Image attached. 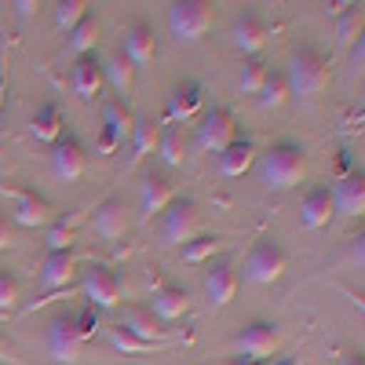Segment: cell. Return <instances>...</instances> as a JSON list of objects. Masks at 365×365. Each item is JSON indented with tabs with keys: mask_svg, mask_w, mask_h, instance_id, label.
<instances>
[{
	"mask_svg": "<svg viewBox=\"0 0 365 365\" xmlns=\"http://www.w3.org/2000/svg\"><path fill=\"white\" fill-rule=\"evenodd\" d=\"M259 179L267 190H292L307 179V150L299 143H270L259 154Z\"/></svg>",
	"mask_w": 365,
	"mask_h": 365,
	"instance_id": "obj_1",
	"label": "cell"
},
{
	"mask_svg": "<svg viewBox=\"0 0 365 365\" xmlns=\"http://www.w3.org/2000/svg\"><path fill=\"white\" fill-rule=\"evenodd\" d=\"M285 81H289V91L296 99H318L329 84V58L322 55V48H314V44L292 48Z\"/></svg>",
	"mask_w": 365,
	"mask_h": 365,
	"instance_id": "obj_2",
	"label": "cell"
},
{
	"mask_svg": "<svg viewBox=\"0 0 365 365\" xmlns=\"http://www.w3.org/2000/svg\"><path fill=\"white\" fill-rule=\"evenodd\" d=\"M212 22H216V8L208 0H175V4H168V29L179 44L201 41L212 29Z\"/></svg>",
	"mask_w": 365,
	"mask_h": 365,
	"instance_id": "obj_3",
	"label": "cell"
},
{
	"mask_svg": "<svg viewBox=\"0 0 365 365\" xmlns=\"http://www.w3.org/2000/svg\"><path fill=\"white\" fill-rule=\"evenodd\" d=\"M285 267H289V256H285V249L274 237H259L256 245L249 249V256H245V274H249V282H256V285L282 282Z\"/></svg>",
	"mask_w": 365,
	"mask_h": 365,
	"instance_id": "obj_4",
	"label": "cell"
},
{
	"mask_svg": "<svg viewBox=\"0 0 365 365\" xmlns=\"http://www.w3.org/2000/svg\"><path fill=\"white\" fill-rule=\"evenodd\" d=\"M201 234V212L190 197H175L165 212H161V237L165 245H187Z\"/></svg>",
	"mask_w": 365,
	"mask_h": 365,
	"instance_id": "obj_5",
	"label": "cell"
},
{
	"mask_svg": "<svg viewBox=\"0 0 365 365\" xmlns=\"http://www.w3.org/2000/svg\"><path fill=\"white\" fill-rule=\"evenodd\" d=\"M81 292L88 299V307H96V311H117L120 307V278L106 263H96V267L84 270Z\"/></svg>",
	"mask_w": 365,
	"mask_h": 365,
	"instance_id": "obj_6",
	"label": "cell"
},
{
	"mask_svg": "<svg viewBox=\"0 0 365 365\" xmlns=\"http://www.w3.org/2000/svg\"><path fill=\"white\" fill-rule=\"evenodd\" d=\"M237 139V120L227 106H212L205 110L201 125H197V146L205 154H223V150Z\"/></svg>",
	"mask_w": 365,
	"mask_h": 365,
	"instance_id": "obj_7",
	"label": "cell"
},
{
	"mask_svg": "<svg viewBox=\"0 0 365 365\" xmlns=\"http://www.w3.org/2000/svg\"><path fill=\"white\" fill-rule=\"evenodd\" d=\"M278 347H282V329L267 318H252L237 332V351L249 361H267L270 354H278Z\"/></svg>",
	"mask_w": 365,
	"mask_h": 365,
	"instance_id": "obj_8",
	"label": "cell"
},
{
	"mask_svg": "<svg viewBox=\"0 0 365 365\" xmlns=\"http://www.w3.org/2000/svg\"><path fill=\"white\" fill-rule=\"evenodd\" d=\"M81 336H77V322L70 311H55L48 318V351L58 365H77L81 361Z\"/></svg>",
	"mask_w": 365,
	"mask_h": 365,
	"instance_id": "obj_9",
	"label": "cell"
},
{
	"mask_svg": "<svg viewBox=\"0 0 365 365\" xmlns=\"http://www.w3.org/2000/svg\"><path fill=\"white\" fill-rule=\"evenodd\" d=\"M237 285H241V278H237V267H234L230 256L208 259V267H205V296H208L212 307L216 311L230 307L234 296H237Z\"/></svg>",
	"mask_w": 365,
	"mask_h": 365,
	"instance_id": "obj_10",
	"label": "cell"
},
{
	"mask_svg": "<svg viewBox=\"0 0 365 365\" xmlns=\"http://www.w3.org/2000/svg\"><path fill=\"white\" fill-rule=\"evenodd\" d=\"M51 172L63 182H73L88 172V150L77 139V132H63L51 143Z\"/></svg>",
	"mask_w": 365,
	"mask_h": 365,
	"instance_id": "obj_11",
	"label": "cell"
},
{
	"mask_svg": "<svg viewBox=\"0 0 365 365\" xmlns=\"http://www.w3.org/2000/svg\"><path fill=\"white\" fill-rule=\"evenodd\" d=\"M120 311V329L132 332L135 340H146V344H158V347H168L172 344V332L158 322V314L143 307V303H125V307H117Z\"/></svg>",
	"mask_w": 365,
	"mask_h": 365,
	"instance_id": "obj_12",
	"label": "cell"
},
{
	"mask_svg": "<svg viewBox=\"0 0 365 365\" xmlns=\"http://www.w3.org/2000/svg\"><path fill=\"white\" fill-rule=\"evenodd\" d=\"M120 51L128 55V63L135 70H146L158 58V29H154V22L132 19L128 29H125V48H120Z\"/></svg>",
	"mask_w": 365,
	"mask_h": 365,
	"instance_id": "obj_13",
	"label": "cell"
},
{
	"mask_svg": "<svg viewBox=\"0 0 365 365\" xmlns=\"http://www.w3.org/2000/svg\"><path fill=\"white\" fill-rule=\"evenodd\" d=\"M175 201L172 179L165 172H146L139 182V220H154Z\"/></svg>",
	"mask_w": 365,
	"mask_h": 365,
	"instance_id": "obj_14",
	"label": "cell"
},
{
	"mask_svg": "<svg viewBox=\"0 0 365 365\" xmlns=\"http://www.w3.org/2000/svg\"><path fill=\"white\" fill-rule=\"evenodd\" d=\"M11 216H15L19 227H48V223H55V208L37 190H15Z\"/></svg>",
	"mask_w": 365,
	"mask_h": 365,
	"instance_id": "obj_15",
	"label": "cell"
},
{
	"mask_svg": "<svg viewBox=\"0 0 365 365\" xmlns=\"http://www.w3.org/2000/svg\"><path fill=\"white\" fill-rule=\"evenodd\" d=\"M329 194H332V208L336 212H344V216H361L365 212V172L354 168V172L340 175L336 187Z\"/></svg>",
	"mask_w": 365,
	"mask_h": 365,
	"instance_id": "obj_16",
	"label": "cell"
},
{
	"mask_svg": "<svg viewBox=\"0 0 365 365\" xmlns=\"http://www.w3.org/2000/svg\"><path fill=\"white\" fill-rule=\"evenodd\" d=\"M201 106H205V88L197 81H175L165 113H168L172 125H182V120H190Z\"/></svg>",
	"mask_w": 365,
	"mask_h": 365,
	"instance_id": "obj_17",
	"label": "cell"
},
{
	"mask_svg": "<svg viewBox=\"0 0 365 365\" xmlns=\"http://www.w3.org/2000/svg\"><path fill=\"white\" fill-rule=\"evenodd\" d=\"M103 84H106V81H103V63L96 58V51L81 55L77 63H73V70H70V88L77 91L84 103H91V99L103 96Z\"/></svg>",
	"mask_w": 365,
	"mask_h": 365,
	"instance_id": "obj_18",
	"label": "cell"
},
{
	"mask_svg": "<svg viewBox=\"0 0 365 365\" xmlns=\"http://www.w3.org/2000/svg\"><path fill=\"white\" fill-rule=\"evenodd\" d=\"M103 81H110V88L117 91V103L128 106L132 91H135V66L128 63V55L120 51V48L106 55V63H103Z\"/></svg>",
	"mask_w": 365,
	"mask_h": 365,
	"instance_id": "obj_19",
	"label": "cell"
},
{
	"mask_svg": "<svg viewBox=\"0 0 365 365\" xmlns=\"http://www.w3.org/2000/svg\"><path fill=\"white\" fill-rule=\"evenodd\" d=\"M267 37H270V29H267V22L256 11H241L237 22H234V29H230V41L245 55H259L263 44H267Z\"/></svg>",
	"mask_w": 365,
	"mask_h": 365,
	"instance_id": "obj_20",
	"label": "cell"
},
{
	"mask_svg": "<svg viewBox=\"0 0 365 365\" xmlns=\"http://www.w3.org/2000/svg\"><path fill=\"white\" fill-rule=\"evenodd\" d=\"M256 158H259V150H256V143L252 139H245V135H237L223 154H216V161H220V172L227 175V179H241L252 165H256Z\"/></svg>",
	"mask_w": 365,
	"mask_h": 365,
	"instance_id": "obj_21",
	"label": "cell"
},
{
	"mask_svg": "<svg viewBox=\"0 0 365 365\" xmlns=\"http://www.w3.org/2000/svg\"><path fill=\"white\" fill-rule=\"evenodd\" d=\"M158 314V322L165 325V322H175V318H182L190 311V296H187V289L182 285H172V282H161L158 289H154V307H150Z\"/></svg>",
	"mask_w": 365,
	"mask_h": 365,
	"instance_id": "obj_22",
	"label": "cell"
},
{
	"mask_svg": "<svg viewBox=\"0 0 365 365\" xmlns=\"http://www.w3.org/2000/svg\"><path fill=\"white\" fill-rule=\"evenodd\" d=\"M332 216H336V208H332L329 187L307 190V197H303V205H299V223L307 227V230H322V227H329Z\"/></svg>",
	"mask_w": 365,
	"mask_h": 365,
	"instance_id": "obj_23",
	"label": "cell"
},
{
	"mask_svg": "<svg viewBox=\"0 0 365 365\" xmlns=\"http://www.w3.org/2000/svg\"><path fill=\"white\" fill-rule=\"evenodd\" d=\"M73 270H77L73 252H48L44 263H41V289H44V292L66 289V285L73 282Z\"/></svg>",
	"mask_w": 365,
	"mask_h": 365,
	"instance_id": "obj_24",
	"label": "cell"
},
{
	"mask_svg": "<svg viewBox=\"0 0 365 365\" xmlns=\"http://www.w3.org/2000/svg\"><path fill=\"white\" fill-rule=\"evenodd\" d=\"M96 234L103 237V241H117L120 234H125V227H128V216H125V201L120 197H106L99 208H96Z\"/></svg>",
	"mask_w": 365,
	"mask_h": 365,
	"instance_id": "obj_25",
	"label": "cell"
},
{
	"mask_svg": "<svg viewBox=\"0 0 365 365\" xmlns=\"http://www.w3.org/2000/svg\"><path fill=\"white\" fill-rule=\"evenodd\" d=\"M29 132H34V139L37 143H55L58 135L66 132V117H63V110H58L55 103H44L37 113H34V120H29Z\"/></svg>",
	"mask_w": 365,
	"mask_h": 365,
	"instance_id": "obj_26",
	"label": "cell"
},
{
	"mask_svg": "<svg viewBox=\"0 0 365 365\" xmlns=\"http://www.w3.org/2000/svg\"><path fill=\"white\" fill-rule=\"evenodd\" d=\"M158 135H161V125L154 117L139 113L135 125H132V165H139L143 158H150L158 150Z\"/></svg>",
	"mask_w": 365,
	"mask_h": 365,
	"instance_id": "obj_27",
	"label": "cell"
},
{
	"mask_svg": "<svg viewBox=\"0 0 365 365\" xmlns=\"http://www.w3.org/2000/svg\"><path fill=\"white\" fill-rule=\"evenodd\" d=\"M256 99L263 110H282L289 99H292V91H289V81H285V70H267L259 91H256Z\"/></svg>",
	"mask_w": 365,
	"mask_h": 365,
	"instance_id": "obj_28",
	"label": "cell"
},
{
	"mask_svg": "<svg viewBox=\"0 0 365 365\" xmlns=\"http://www.w3.org/2000/svg\"><path fill=\"white\" fill-rule=\"evenodd\" d=\"M132 125H135V117L125 103H117V99H106L103 103V128L117 135V143H125L132 139Z\"/></svg>",
	"mask_w": 365,
	"mask_h": 365,
	"instance_id": "obj_29",
	"label": "cell"
},
{
	"mask_svg": "<svg viewBox=\"0 0 365 365\" xmlns=\"http://www.w3.org/2000/svg\"><path fill=\"white\" fill-rule=\"evenodd\" d=\"M96 41H99V19L88 15L84 22H77L70 34H66V51H73L77 58L81 55H91V51H96Z\"/></svg>",
	"mask_w": 365,
	"mask_h": 365,
	"instance_id": "obj_30",
	"label": "cell"
},
{
	"mask_svg": "<svg viewBox=\"0 0 365 365\" xmlns=\"http://www.w3.org/2000/svg\"><path fill=\"white\" fill-rule=\"evenodd\" d=\"M158 154L165 158V165H182V158H187V135H182L179 125H165L161 135H158Z\"/></svg>",
	"mask_w": 365,
	"mask_h": 365,
	"instance_id": "obj_31",
	"label": "cell"
},
{
	"mask_svg": "<svg viewBox=\"0 0 365 365\" xmlns=\"http://www.w3.org/2000/svg\"><path fill=\"white\" fill-rule=\"evenodd\" d=\"M361 22H365L361 4H344V8L336 11V41H340L344 48H351V44L361 37Z\"/></svg>",
	"mask_w": 365,
	"mask_h": 365,
	"instance_id": "obj_32",
	"label": "cell"
},
{
	"mask_svg": "<svg viewBox=\"0 0 365 365\" xmlns=\"http://www.w3.org/2000/svg\"><path fill=\"white\" fill-rule=\"evenodd\" d=\"M44 230H48V234H44L48 252H70V245H73V230H77V216H70V220H55V223H48Z\"/></svg>",
	"mask_w": 365,
	"mask_h": 365,
	"instance_id": "obj_33",
	"label": "cell"
},
{
	"mask_svg": "<svg viewBox=\"0 0 365 365\" xmlns=\"http://www.w3.org/2000/svg\"><path fill=\"white\" fill-rule=\"evenodd\" d=\"M88 15H91L88 0H58V4H55V26L66 29V34H70L77 22H84Z\"/></svg>",
	"mask_w": 365,
	"mask_h": 365,
	"instance_id": "obj_34",
	"label": "cell"
},
{
	"mask_svg": "<svg viewBox=\"0 0 365 365\" xmlns=\"http://www.w3.org/2000/svg\"><path fill=\"white\" fill-rule=\"evenodd\" d=\"M220 245H223V237H216V234H197L194 241H187V245H182V259H187V263H205L208 256L220 252Z\"/></svg>",
	"mask_w": 365,
	"mask_h": 365,
	"instance_id": "obj_35",
	"label": "cell"
},
{
	"mask_svg": "<svg viewBox=\"0 0 365 365\" xmlns=\"http://www.w3.org/2000/svg\"><path fill=\"white\" fill-rule=\"evenodd\" d=\"M263 77H267V63H259V58H245L241 70H237V88L245 91V96H256Z\"/></svg>",
	"mask_w": 365,
	"mask_h": 365,
	"instance_id": "obj_36",
	"label": "cell"
},
{
	"mask_svg": "<svg viewBox=\"0 0 365 365\" xmlns=\"http://www.w3.org/2000/svg\"><path fill=\"white\" fill-rule=\"evenodd\" d=\"M110 344H113V351H120V354H150V351H158V344H146V340H135L132 332H125V329H113L110 332Z\"/></svg>",
	"mask_w": 365,
	"mask_h": 365,
	"instance_id": "obj_37",
	"label": "cell"
},
{
	"mask_svg": "<svg viewBox=\"0 0 365 365\" xmlns=\"http://www.w3.org/2000/svg\"><path fill=\"white\" fill-rule=\"evenodd\" d=\"M15 303H19V278L11 270H0V314L15 311Z\"/></svg>",
	"mask_w": 365,
	"mask_h": 365,
	"instance_id": "obj_38",
	"label": "cell"
},
{
	"mask_svg": "<svg viewBox=\"0 0 365 365\" xmlns=\"http://www.w3.org/2000/svg\"><path fill=\"white\" fill-rule=\"evenodd\" d=\"M73 322H77V336H81V344L99 336V311H96V307H84L81 314H73Z\"/></svg>",
	"mask_w": 365,
	"mask_h": 365,
	"instance_id": "obj_39",
	"label": "cell"
},
{
	"mask_svg": "<svg viewBox=\"0 0 365 365\" xmlns=\"http://www.w3.org/2000/svg\"><path fill=\"white\" fill-rule=\"evenodd\" d=\"M11 8H15V15H19V19H34V15L41 11V4H37V0H15Z\"/></svg>",
	"mask_w": 365,
	"mask_h": 365,
	"instance_id": "obj_40",
	"label": "cell"
},
{
	"mask_svg": "<svg viewBox=\"0 0 365 365\" xmlns=\"http://www.w3.org/2000/svg\"><path fill=\"white\" fill-rule=\"evenodd\" d=\"M113 150H117V135L103 128V132H99V154H103V158H110Z\"/></svg>",
	"mask_w": 365,
	"mask_h": 365,
	"instance_id": "obj_41",
	"label": "cell"
},
{
	"mask_svg": "<svg viewBox=\"0 0 365 365\" xmlns=\"http://www.w3.org/2000/svg\"><path fill=\"white\" fill-rule=\"evenodd\" d=\"M361 63H365V37H358V41L351 44V66L361 70Z\"/></svg>",
	"mask_w": 365,
	"mask_h": 365,
	"instance_id": "obj_42",
	"label": "cell"
},
{
	"mask_svg": "<svg viewBox=\"0 0 365 365\" xmlns=\"http://www.w3.org/2000/svg\"><path fill=\"white\" fill-rule=\"evenodd\" d=\"M11 245V230H8V223H4V216H0V252H4Z\"/></svg>",
	"mask_w": 365,
	"mask_h": 365,
	"instance_id": "obj_43",
	"label": "cell"
},
{
	"mask_svg": "<svg viewBox=\"0 0 365 365\" xmlns=\"http://www.w3.org/2000/svg\"><path fill=\"white\" fill-rule=\"evenodd\" d=\"M340 365H365V358H361V351H347L340 358Z\"/></svg>",
	"mask_w": 365,
	"mask_h": 365,
	"instance_id": "obj_44",
	"label": "cell"
},
{
	"mask_svg": "<svg viewBox=\"0 0 365 365\" xmlns=\"http://www.w3.org/2000/svg\"><path fill=\"white\" fill-rule=\"evenodd\" d=\"M223 365H267V361H249V358H230V361H223Z\"/></svg>",
	"mask_w": 365,
	"mask_h": 365,
	"instance_id": "obj_45",
	"label": "cell"
},
{
	"mask_svg": "<svg viewBox=\"0 0 365 365\" xmlns=\"http://www.w3.org/2000/svg\"><path fill=\"white\" fill-rule=\"evenodd\" d=\"M8 358H11V351H8V340L0 336V361H8Z\"/></svg>",
	"mask_w": 365,
	"mask_h": 365,
	"instance_id": "obj_46",
	"label": "cell"
},
{
	"mask_svg": "<svg viewBox=\"0 0 365 365\" xmlns=\"http://www.w3.org/2000/svg\"><path fill=\"white\" fill-rule=\"evenodd\" d=\"M4 96H8V77L0 73V106H4Z\"/></svg>",
	"mask_w": 365,
	"mask_h": 365,
	"instance_id": "obj_47",
	"label": "cell"
},
{
	"mask_svg": "<svg viewBox=\"0 0 365 365\" xmlns=\"http://www.w3.org/2000/svg\"><path fill=\"white\" fill-rule=\"evenodd\" d=\"M270 365H299L296 358H278V361H270Z\"/></svg>",
	"mask_w": 365,
	"mask_h": 365,
	"instance_id": "obj_48",
	"label": "cell"
}]
</instances>
